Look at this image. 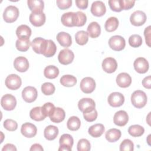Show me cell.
I'll list each match as a JSON object with an SVG mask.
<instances>
[{"mask_svg": "<svg viewBox=\"0 0 151 151\" xmlns=\"http://www.w3.org/2000/svg\"><path fill=\"white\" fill-rule=\"evenodd\" d=\"M147 96L142 90L134 91L131 96V102L137 109H141L145 106L147 103Z\"/></svg>", "mask_w": 151, "mask_h": 151, "instance_id": "obj_1", "label": "cell"}, {"mask_svg": "<svg viewBox=\"0 0 151 151\" xmlns=\"http://www.w3.org/2000/svg\"><path fill=\"white\" fill-rule=\"evenodd\" d=\"M19 14L18 9L13 5L8 6L3 13V18L6 22L12 23L15 21Z\"/></svg>", "mask_w": 151, "mask_h": 151, "instance_id": "obj_2", "label": "cell"}, {"mask_svg": "<svg viewBox=\"0 0 151 151\" xmlns=\"http://www.w3.org/2000/svg\"><path fill=\"white\" fill-rule=\"evenodd\" d=\"M110 47L114 51H120L123 50L126 46L124 38L120 35H114L110 38L109 40Z\"/></svg>", "mask_w": 151, "mask_h": 151, "instance_id": "obj_3", "label": "cell"}, {"mask_svg": "<svg viewBox=\"0 0 151 151\" xmlns=\"http://www.w3.org/2000/svg\"><path fill=\"white\" fill-rule=\"evenodd\" d=\"M1 104L4 110L11 111L14 110L16 107L17 100L14 96L10 94H6L2 97Z\"/></svg>", "mask_w": 151, "mask_h": 151, "instance_id": "obj_4", "label": "cell"}, {"mask_svg": "<svg viewBox=\"0 0 151 151\" xmlns=\"http://www.w3.org/2000/svg\"><path fill=\"white\" fill-rule=\"evenodd\" d=\"M74 140L73 137L69 134H63L60 138L59 151H71L73 145Z\"/></svg>", "mask_w": 151, "mask_h": 151, "instance_id": "obj_5", "label": "cell"}, {"mask_svg": "<svg viewBox=\"0 0 151 151\" xmlns=\"http://www.w3.org/2000/svg\"><path fill=\"white\" fill-rule=\"evenodd\" d=\"M95 107L94 101L90 98H83L78 103V107L83 113L92 111L95 109Z\"/></svg>", "mask_w": 151, "mask_h": 151, "instance_id": "obj_6", "label": "cell"}, {"mask_svg": "<svg viewBox=\"0 0 151 151\" xmlns=\"http://www.w3.org/2000/svg\"><path fill=\"white\" fill-rule=\"evenodd\" d=\"M80 87L83 93L89 94L92 93L95 90L96 82L91 77H84L80 82Z\"/></svg>", "mask_w": 151, "mask_h": 151, "instance_id": "obj_7", "label": "cell"}, {"mask_svg": "<svg viewBox=\"0 0 151 151\" xmlns=\"http://www.w3.org/2000/svg\"><path fill=\"white\" fill-rule=\"evenodd\" d=\"M57 47L54 41L51 40H45L41 50V54L46 57H51L55 55Z\"/></svg>", "mask_w": 151, "mask_h": 151, "instance_id": "obj_8", "label": "cell"}, {"mask_svg": "<svg viewBox=\"0 0 151 151\" xmlns=\"http://www.w3.org/2000/svg\"><path fill=\"white\" fill-rule=\"evenodd\" d=\"M21 78L19 76L15 74L8 76L5 79V85L10 90H17L21 87Z\"/></svg>", "mask_w": 151, "mask_h": 151, "instance_id": "obj_9", "label": "cell"}, {"mask_svg": "<svg viewBox=\"0 0 151 151\" xmlns=\"http://www.w3.org/2000/svg\"><path fill=\"white\" fill-rule=\"evenodd\" d=\"M74 58V54L73 52L68 48L61 50L58 55V61L63 65H67L71 63Z\"/></svg>", "mask_w": 151, "mask_h": 151, "instance_id": "obj_10", "label": "cell"}, {"mask_svg": "<svg viewBox=\"0 0 151 151\" xmlns=\"http://www.w3.org/2000/svg\"><path fill=\"white\" fill-rule=\"evenodd\" d=\"M30 22L35 27H41L44 24L46 17L43 11L32 12L29 15Z\"/></svg>", "mask_w": 151, "mask_h": 151, "instance_id": "obj_11", "label": "cell"}, {"mask_svg": "<svg viewBox=\"0 0 151 151\" xmlns=\"http://www.w3.org/2000/svg\"><path fill=\"white\" fill-rule=\"evenodd\" d=\"M38 92L37 89L32 86H27L25 87L22 91V97L24 100L27 103H32L34 101L37 97Z\"/></svg>", "mask_w": 151, "mask_h": 151, "instance_id": "obj_12", "label": "cell"}, {"mask_svg": "<svg viewBox=\"0 0 151 151\" xmlns=\"http://www.w3.org/2000/svg\"><path fill=\"white\" fill-rule=\"evenodd\" d=\"M146 15L142 11L137 10L132 13L130 17L131 24L134 26H141L146 21Z\"/></svg>", "mask_w": 151, "mask_h": 151, "instance_id": "obj_13", "label": "cell"}, {"mask_svg": "<svg viewBox=\"0 0 151 151\" xmlns=\"http://www.w3.org/2000/svg\"><path fill=\"white\" fill-rule=\"evenodd\" d=\"M107 101L110 106L113 107H118L124 103V97L119 92H113L109 96Z\"/></svg>", "mask_w": 151, "mask_h": 151, "instance_id": "obj_14", "label": "cell"}, {"mask_svg": "<svg viewBox=\"0 0 151 151\" xmlns=\"http://www.w3.org/2000/svg\"><path fill=\"white\" fill-rule=\"evenodd\" d=\"M133 65L134 70L140 74H144L146 73L149 67L148 61L143 57L137 58L134 61Z\"/></svg>", "mask_w": 151, "mask_h": 151, "instance_id": "obj_15", "label": "cell"}, {"mask_svg": "<svg viewBox=\"0 0 151 151\" xmlns=\"http://www.w3.org/2000/svg\"><path fill=\"white\" fill-rule=\"evenodd\" d=\"M37 127L31 123H25L21 126V132L22 134L28 138L34 137L37 134Z\"/></svg>", "mask_w": 151, "mask_h": 151, "instance_id": "obj_16", "label": "cell"}, {"mask_svg": "<svg viewBox=\"0 0 151 151\" xmlns=\"http://www.w3.org/2000/svg\"><path fill=\"white\" fill-rule=\"evenodd\" d=\"M51 121L58 123L63 122L65 117V111L60 107H54L49 114Z\"/></svg>", "mask_w": 151, "mask_h": 151, "instance_id": "obj_17", "label": "cell"}, {"mask_svg": "<svg viewBox=\"0 0 151 151\" xmlns=\"http://www.w3.org/2000/svg\"><path fill=\"white\" fill-rule=\"evenodd\" d=\"M90 11L93 15L96 17H101L105 14L106 8L102 1H96L93 2Z\"/></svg>", "mask_w": 151, "mask_h": 151, "instance_id": "obj_18", "label": "cell"}, {"mask_svg": "<svg viewBox=\"0 0 151 151\" xmlns=\"http://www.w3.org/2000/svg\"><path fill=\"white\" fill-rule=\"evenodd\" d=\"M61 23L66 27L76 26V12H68L63 14L61 18Z\"/></svg>", "mask_w": 151, "mask_h": 151, "instance_id": "obj_19", "label": "cell"}, {"mask_svg": "<svg viewBox=\"0 0 151 151\" xmlns=\"http://www.w3.org/2000/svg\"><path fill=\"white\" fill-rule=\"evenodd\" d=\"M117 67L116 60L112 57H107L103 60L102 63L103 70L107 73L114 72Z\"/></svg>", "mask_w": 151, "mask_h": 151, "instance_id": "obj_20", "label": "cell"}, {"mask_svg": "<svg viewBox=\"0 0 151 151\" xmlns=\"http://www.w3.org/2000/svg\"><path fill=\"white\" fill-rule=\"evenodd\" d=\"M14 66L17 71L23 73L28 69L29 63L25 57L22 56L18 57L14 60Z\"/></svg>", "mask_w": 151, "mask_h": 151, "instance_id": "obj_21", "label": "cell"}, {"mask_svg": "<svg viewBox=\"0 0 151 151\" xmlns=\"http://www.w3.org/2000/svg\"><path fill=\"white\" fill-rule=\"evenodd\" d=\"M113 121L116 125L124 126L129 121V116L126 111L124 110H119L114 114Z\"/></svg>", "mask_w": 151, "mask_h": 151, "instance_id": "obj_22", "label": "cell"}, {"mask_svg": "<svg viewBox=\"0 0 151 151\" xmlns=\"http://www.w3.org/2000/svg\"><path fill=\"white\" fill-rule=\"evenodd\" d=\"M117 84L122 88H126L132 83V78L127 73H121L116 77Z\"/></svg>", "mask_w": 151, "mask_h": 151, "instance_id": "obj_23", "label": "cell"}, {"mask_svg": "<svg viewBox=\"0 0 151 151\" xmlns=\"http://www.w3.org/2000/svg\"><path fill=\"white\" fill-rule=\"evenodd\" d=\"M57 40L59 44L64 47H68L72 44L71 35L65 32H60L57 35Z\"/></svg>", "mask_w": 151, "mask_h": 151, "instance_id": "obj_24", "label": "cell"}, {"mask_svg": "<svg viewBox=\"0 0 151 151\" xmlns=\"http://www.w3.org/2000/svg\"><path fill=\"white\" fill-rule=\"evenodd\" d=\"M87 34L90 37L95 38L98 37L101 33L100 25L97 22H91L87 27Z\"/></svg>", "mask_w": 151, "mask_h": 151, "instance_id": "obj_25", "label": "cell"}, {"mask_svg": "<svg viewBox=\"0 0 151 151\" xmlns=\"http://www.w3.org/2000/svg\"><path fill=\"white\" fill-rule=\"evenodd\" d=\"M58 129L55 126L49 125L46 127L44 131V135L48 140H54L58 134Z\"/></svg>", "mask_w": 151, "mask_h": 151, "instance_id": "obj_26", "label": "cell"}, {"mask_svg": "<svg viewBox=\"0 0 151 151\" xmlns=\"http://www.w3.org/2000/svg\"><path fill=\"white\" fill-rule=\"evenodd\" d=\"M105 129L104 125L100 123H97L91 126L88 130L90 135L93 137H100L104 132Z\"/></svg>", "mask_w": 151, "mask_h": 151, "instance_id": "obj_27", "label": "cell"}, {"mask_svg": "<svg viewBox=\"0 0 151 151\" xmlns=\"http://www.w3.org/2000/svg\"><path fill=\"white\" fill-rule=\"evenodd\" d=\"M121 135L122 133L120 130L113 128L106 132L105 137L106 140L109 142H115L120 138Z\"/></svg>", "mask_w": 151, "mask_h": 151, "instance_id": "obj_28", "label": "cell"}, {"mask_svg": "<svg viewBox=\"0 0 151 151\" xmlns=\"http://www.w3.org/2000/svg\"><path fill=\"white\" fill-rule=\"evenodd\" d=\"M31 41L29 40V38H18L16 41L15 46L17 49L19 51L25 52L27 51L31 45Z\"/></svg>", "mask_w": 151, "mask_h": 151, "instance_id": "obj_29", "label": "cell"}, {"mask_svg": "<svg viewBox=\"0 0 151 151\" xmlns=\"http://www.w3.org/2000/svg\"><path fill=\"white\" fill-rule=\"evenodd\" d=\"M29 9L32 12L43 11L44 8V3L41 0H28L27 1Z\"/></svg>", "mask_w": 151, "mask_h": 151, "instance_id": "obj_30", "label": "cell"}, {"mask_svg": "<svg viewBox=\"0 0 151 151\" xmlns=\"http://www.w3.org/2000/svg\"><path fill=\"white\" fill-rule=\"evenodd\" d=\"M16 34L18 38H29L31 35V29L27 25H21L17 28Z\"/></svg>", "mask_w": 151, "mask_h": 151, "instance_id": "obj_31", "label": "cell"}, {"mask_svg": "<svg viewBox=\"0 0 151 151\" xmlns=\"http://www.w3.org/2000/svg\"><path fill=\"white\" fill-rule=\"evenodd\" d=\"M119 26V21L116 17H111L109 18L104 24L105 29L107 32H113L117 29Z\"/></svg>", "mask_w": 151, "mask_h": 151, "instance_id": "obj_32", "label": "cell"}, {"mask_svg": "<svg viewBox=\"0 0 151 151\" xmlns=\"http://www.w3.org/2000/svg\"><path fill=\"white\" fill-rule=\"evenodd\" d=\"M44 76L49 79L55 78L59 74L58 68L54 65H50L47 66L44 70Z\"/></svg>", "mask_w": 151, "mask_h": 151, "instance_id": "obj_33", "label": "cell"}, {"mask_svg": "<svg viewBox=\"0 0 151 151\" xmlns=\"http://www.w3.org/2000/svg\"><path fill=\"white\" fill-rule=\"evenodd\" d=\"M29 116L31 119L35 121H42L46 117L42 111L41 107H35L32 109L29 112Z\"/></svg>", "mask_w": 151, "mask_h": 151, "instance_id": "obj_34", "label": "cell"}, {"mask_svg": "<svg viewBox=\"0 0 151 151\" xmlns=\"http://www.w3.org/2000/svg\"><path fill=\"white\" fill-rule=\"evenodd\" d=\"M60 83L65 87H73L77 83V78L72 75H64L60 78Z\"/></svg>", "mask_w": 151, "mask_h": 151, "instance_id": "obj_35", "label": "cell"}, {"mask_svg": "<svg viewBox=\"0 0 151 151\" xmlns=\"http://www.w3.org/2000/svg\"><path fill=\"white\" fill-rule=\"evenodd\" d=\"M81 125L80 119L77 116L70 117L67 123V128L71 131H76L79 129Z\"/></svg>", "mask_w": 151, "mask_h": 151, "instance_id": "obj_36", "label": "cell"}, {"mask_svg": "<svg viewBox=\"0 0 151 151\" xmlns=\"http://www.w3.org/2000/svg\"><path fill=\"white\" fill-rule=\"evenodd\" d=\"M76 42L80 45H85L88 40V35L84 31H79L75 35Z\"/></svg>", "mask_w": 151, "mask_h": 151, "instance_id": "obj_37", "label": "cell"}, {"mask_svg": "<svg viewBox=\"0 0 151 151\" xmlns=\"http://www.w3.org/2000/svg\"><path fill=\"white\" fill-rule=\"evenodd\" d=\"M128 132L133 137H139L144 133L145 129L140 125L134 124L129 127Z\"/></svg>", "mask_w": 151, "mask_h": 151, "instance_id": "obj_38", "label": "cell"}, {"mask_svg": "<svg viewBox=\"0 0 151 151\" xmlns=\"http://www.w3.org/2000/svg\"><path fill=\"white\" fill-rule=\"evenodd\" d=\"M45 39L41 37H37L31 42V46L33 51L37 54H41V50L44 42Z\"/></svg>", "mask_w": 151, "mask_h": 151, "instance_id": "obj_39", "label": "cell"}, {"mask_svg": "<svg viewBox=\"0 0 151 151\" xmlns=\"http://www.w3.org/2000/svg\"><path fill=\"white\" fill-rule=\"evenodd\" d=\"M129 45L134 48L140 47L142 44V38L138 34H133L129 38Z\"/></svg>", "mask_w": 151, "mask_h": 151, "instance_id": "obj_40", "label": "cell"}, {"mask_svg": "<svg viewBox=\"0 0 151 151\" xmlns=\"http://www.w3.org/2000/svg\"><path fill=\"white\" fill-rule=\"evenodd\" d=\"M55 86L51 83H44L41 86V91L42 93L46 96L52 95L55 92Z\"/></svg>", "mask_w": 151, "mask_h": 151, "instance_id": "obj_41", "label": "cell"}, {"mask_svg": "<svg viewBox=\"0 0 151 151\" xmlns=\"http://www.w3.org/2000/svg\"><path fill=\"white\" fill-rule=\"evenodd\" d=\"M134 150V144L133 142L128 139H124L120 145V151H133Z\"/></svg>", "mask_w": 151, "mask_h": 151, "instance_id": "obj_42", "label": "cell"}, {"mask_svg": "<svg viewBox=\"0 0 151 151\" xmlns=\"http://www.w3.org/2000/svg\"><path fill=\"white\" fill-rule=\"evenodd\" d=\"M91 149L90 142L86 139H81L79 140L77 143L78 151H88Z\"/></svg>", "mask_w": 151, "mask_h": 151, "instance_id": "obj_43", "label": "cell"}, {"mask_svg": "<svg viewBox=\"0 0 151 151\" xmlns=\"http://www.w3.org/2000/svg\"><path fill=\"white\" fill-rule=\"evenodd\" d=\"M4 127L8 131L13 132L17 129L18 124L12 119H6L4 122Z\"/></svg>", "mask_w": 151, "mask_h": 151, "instance_id": "obj_44", "label": "cell"}, {"mask_svg": "<svg viewBox=\"0 0 151 151\" xmlns=\"http://www.w3.org/2000/svg\"><path fill=\"white\" fill-rule=\"evenodd\" d=\"M87 21V17L84 13L81 11L76 12V26L82 27Z\"/></svg>", "mask_w": 151, "mask_h": 151, "instance_id": "obj_45", "label": "cell"}, {"mask_svg": "<svg viewBox=\"0 0 151 151\" xmlns=\"http://www.w3.org/2000/svg\"><path fill=\"white\" fill-rule=\"evenodd\" d=\"M109 5L110 9L115 12H120L122 9L121 0H109Z\"/></svg>", "mask_w": 151, "mask_h": 151, "instance_id": "obj_46", "label": "cell"}, {"mask_svg": "<svg viewBox=\"0 0 151 151\" xmlns=\"http://www.w3.org/2000/svg\"><path fill=\"white\" fill-rule=\"evenodd\" d=\"M97 115H98L97 111L96 109H94L92 111L83 113L84 119L87 122H92L96 120L97 117Z\"/></svg>", "mask_w": 151, "mask_h": 151, "instance_id": "obj_47", "label": "cell"}, {"mask_svg": "<svg viewBox=\"0 0 151 151\" xmlns=\"http://www.w3.org/2000/svg\"><path fill=\"white\" fill-rule=\"evenodd\" d=\"M58 7L61 9H66L69 8L72 5L71 0H57L56 1Z\"/></svg>", "mask_w": 151, "mask_h": 151, "instance_id": "obj_48", "label": "cell"}, {"mask_svg": "<svg viewBox=\"0 0 151 151\" xmlns=\"http://www.w3.org/2000/svg\"><path fill=\"white\" fill-rule=\"evenodd\" d=\"M55 107L54 105L51 103H45L42 107V113L44 114V115L45 116V117H47V116H49V114L51 112V111L52 110V109Z\"/></svg>", "mask_w": 151, "mask_h": 151, "instance_id": "obj_49", "label": "cell"}, {"mask_svg": "<svg viewBox=\"0 0 151 151\" xmlns=\"http://www.w3.org/2000/svg\"><path fill=\"white\" fill-rule=\"evenodd\" d=\"M121 3L123 10H129L133 7L135 4V1L121 0Z\"/></svg>", "mask_w": 151, "mask_h": 151, "instance_id": "obj_50", "label": "cell"}, {"mask_svg": "<svg viewBox=\"0 0 151 151\" xmlns=\"http://www.w3.org/2000/svg\"><path fill=\"white\" fill-rule=\"evenodd\" d=\"M88 1L87 0H76V4L77 6L81 9H85L88 7Z\"/></svg>", "mask_w": 151, "mask_h": 151, "instance_id": "obj_51", "label": "cell"}, {"mask_svg": "<svg viewBox=\"0 0 151 151\" xmlns=\"http://www.w3.org/2000/svg\"><path fill=\"white\" fill-rule=\"evenodd\" d=\"M150 26H148L144 31V35L145 37L146 42L149 47H150Z\"/></svg>", "mask_w": 151, "mask_h": 151, "instance_id": "obj_52", "label": "cell"}, {"mask_svg": "<svg viewBox=\"0 0 151 151\" xmlns=\"http://www.w3.org/2000/svg\"><path fill=\"white\" fill-rule=\"evenodd\" d=\"M151 79H150V76H148L144 78V79L142 81V84L144 87L147 89H150L151 88Z\"/></svg>", "mask_w": 151, "mask_h": 151, "instance_id": "obj_53", "label": "cell"}, {"mask_svg": "<svg viewBox=\"0 0 151 151\" xmlns=\"http://www.w3.org/2000/svg\"><path fill=\"white\" fill-rule=\"evenodd\" d=\"M2 151H9V150H12V151H16L17 150V148L16 147L11 143H8L6 144L4 146L3 148L2 149Z\"/></svg>", "mask_w": 151, "mask_h": 151, "instance_id": "obj_54", "label": "cell"}, {"mask_svg": "<svg viewBox=\"0 0 151 151\" xmlns=\"http://www.w3.org/2000/svg\"><path fill=\"white\" fill-rule=\"evenodd\" d=\"M31 151H33V150H39V151H42L44 150V149L42 148V147L41 146V145L38 144V143H35L34 145H32L29 149Z\"/></svg>", "mask_w": 151, "mask_h": 151, "instance_id": "obj_55", "label": "cell"}]
</instances>
